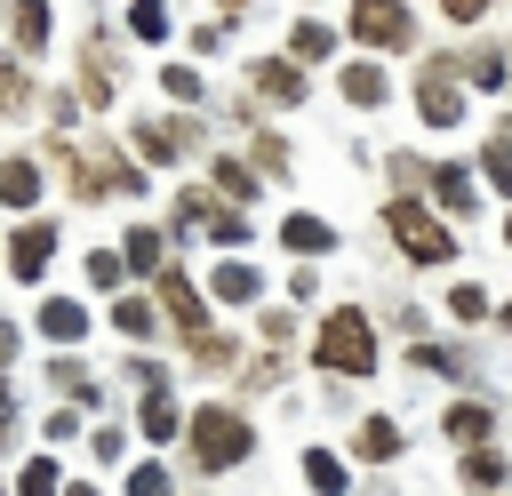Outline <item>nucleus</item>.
Segmentation results:
<instances>
[{
  "label": "nucleus",
  "mask_w": 512,
  "mask_h": 496,
  "mask_svg": "<svg viewBox=\"0 0 512 496\" xmlns=\"http://www.w3.org/2000/svg\"><path fill=\"white\" fill-rule=\"evenodd\" d=\"M256 88H264L272 104H296V96H304V80H296V64H256Z\"/></svg>",
  "instance_id": "6e6552de"
},
{
  "label": "nucleus",
  "mask_w": 512,
  "mask_h": 496,
  "mask_svg": "<svg viewBox=\"0 0 512 496\" xmlns=\"http://www.w3.org/2000/svg\"><path fill=\"white\" fill-rule=\"evenodd\" d=\"M328 48H336V32H328L320 16H304V24H296V56H328Z\"/></svg>",
  "instance_id": "6ab92c4d"
},
{
  "label": "nucleus",
  "mask_w": 512,
  "mask_h": 496,
  "mask_svg": "<svg viewBox=\"0 0 512 496\" xmlns=\"http://www.w3.org/2000/svg\"><path fill=\"white\" fill-rule=\"evenodd\" d=\"M456 112H464V104H456V88H448V80H432V88H424V120H432V128H448Z\"/></svg>",
  "instance_id": "dca6fc26"
},
{
  "label": "nucleus",
  "mask_w": 512,
  "mask_h": 496,
  "mask_svg": "<svg viewBox=\"0 0 512 496\" xmlns=\"http://www.w3.org/2000/svg\"><path fill=\"white\" fill-rule=\"evenodd\" d=\"M504 328H512V304H504Z\"/></svg>",
  "instance_id": "c85d7f7f"
},
{
  "label": "nucleus",
  "mask_w": 512,
  "mask_h": 496,
  "mask_svg": "<svg viewBox=\"0 0 512 496\" xmlns=\"http://www.w3.org/2000/svg\"><path fill=\"white\" fill-rule=\"evenodd\" d=\"M208 232H216V248H240V240H248V224H240V216H216Z\"/></svg>",
  "instance_id": "a878e982"
},
{
  "label": "nucleus",
  "mask_w": 512,
  "mask_h": 496,
  "mask_svg": "<svg viewBox=\"0 0 512 496\" xmlns=\"http://www.w3.org/2000/svg\"><path fill=\"white\" fill-rule=\"evenodd\" d=\"M192 440H200V464H240L248 456V424L232 408H200L192 416Z\"/></svg>",
  "instance_id": "7ed1b4c3"
},
{
  "label": "nucleus",
  "mask_w": 512,
  "mask_h": 496,
  "mask_svg": "<svg viewBox=\"0 0 512 496\" xmlns=\"http://www.w3.org/2000/svg\"><path fill=\"white\" fill-rule=\"evenodd\" d=\"M360 456H368V464H384V456H400V424H384V416H368V424H360Z\"/></svg>",
  "instance_id": "9b49d317"
},
{
  "label": "nucleus",
  "mask_w": 512,
  "mask_h": 496,
  "mask_svg": "<svg viewBox=\"0 0 512 496\" xmlns=\"http://www.w3.org/2000/svg\"><path fill=\"white\" fill-rule=\"evenodd\" d=\"M432 192H440L448 208H472V176H464V168H440V176H432Z\"/></svg>",
  "instance_id": "aec40b11"
},
{
  "label": "nucleus",
  "mask_w": 512,
  "mask_h": 496,
  "mask_svg": "<svg viewBox=\"0 0 512 496\" xmlns=\"http://www.w3.org/2000/svg\"><path fill=\"white\" fill-rule=\"evenodd\" d=\"M216 184H224L232 200H248V192H256V176H248V168H224V160H216Z\"/></svg>",
  "instance_id": "4be33fe9"
},
{
  "label": "nucleus",
  "mask_w": 512,
  "mask_h": 496,
  "mask_svg": "<svg viewBox=\"0 0 512 496\" xmlns=\"http://www.w3.org/2000/svg\"><path fill=\"white\" fill-rule=\"evenodd\" d=\"M128 496H168V472H160V464H144V472L128 480Z\"/></svg>",
  "instance_id": "b1692460"
},
{
  "label": "nucleus",
  "mask_w": 512,
  "mask_h": 496,
  "mask_svg": "<svg viewBox=\"0 0 512 496\" xmlns=\"http://www.w3.org/2000/svg\"><path fill=\"white\" fill-rule=\"evenodd\" d=\"M480 8H488V0H448V16H456V24H472Z\"/></svg>",
  "instance_id": "cd10ccee"
},
{
  "label": "nucleus",
  "mask_w": 512,
  "mask_h": 496,
  "mask_svg": "<svg viewBox=\"0 0 512 496\" xmlns=\"http://www.w3.org/2000/svg\"><path fill=\"white\" fill-rule=\"evenodd\" d=\"M176 424H184V416H176V400H168V392H152V400H144V440H168Z\"/></svg>",
  "instance_id": "2eb2a0df"
},
{
  "label": "nucleus",
  "mask_w": 512,
  "mask_h": 496,
  "mask_svg": "<svg viewBox=\"0 0 512 496\" xmlns=\"http://www.w3.org/2000/svg\"><path fill=\"white\" fill-rule=\"evenodd\" d=\"M488 184H496V192H512V144H496V152H488Z\"/></svg>",
  "instance_id": "393cba45"
},
{
  "label": "nucleus",
  "mask_w": 512,
  "mask_h": 496,
  "mask_svg": "<svg viewBox=\"0 0 512 496\" xmlns=\"http://www.w3.org/2000/svg\"><path fill=\"white\" fill-rule=\"evenodd\" d=\"M16 496H56V464H48V456H32V464H24V480H16Z\"/></svg>",
  "instance_id": "412c9836"
},
{
  "label": "nucleus",
  "mask_w": 512,
  "mask_h": 496,
  "mask_svg": "<svg viewBox=\"0 0 512 496\" xmlns=\"http://www.w3.org/2000/svg\"><path fill=\"white\" fill-rule=\"evenodd\" d=\"M8 24H16V48H40L48 40V8L40 0H8Z\"/></svg>",
  "instance_id": "0eeeda50"
},
{
  "label": "nucleus",
  "mask_w": 512,
  "mask_h": 496,
  "mask_svg": "<svg viewBox=\"0 0 512 496\" xmlns=\"http://www.w3.org/2000/svg\"><path fill=\"white\" fill-rule=\"evenodd\" d=\"M8 256H16V272H24V280H32V272H40V264H48V256H56V232H48V224H24V232H16V248H8Z\"/></svg>",
  "instance_id": "39448f33"
},
{
  "label": "nucleus",
  "mask_w": 512,
  "mask_h": 496,
  "mask_svg": "<svg viewBox=\"0 0 512 496\" xmlns=\"http://www.w3.org/2000/svg\"><path fill=\"white\" fill-rule=\"evenodd\" d=\"M464 480H472V488H496L504 472H496V456H472V464H464Z\"/></svg>",
  "instance_id": "bb28decb"
},
{
  "label": "nucleus",
  "mask_w": 512,
  "mask_h": 496,
  "mask_svg": "<svg viewBox=\"0 0 512 496\" xmlns=\"http://www.w3.org/2000/svg\"><path fill=\"white\" fill-rule=\"evenodd\" d=\"M448 432H456V440H488V408L456 400V408H448Z\"/></svg>",
  "instance_id": "f3484780"
},
{
  "label": "nucleus",
  "mask_w": 512,
  "mask_h": 496,
  "mask_svg": "<svg viewBox=\"0 0 512 496\" xmlns=\"http://www.w3.org/2000/svg\"><path fill=\"white\" fill-rule=\"evenodd\" d=\"M304 472H312V488H320V496H344V488H352V480H344V464H336L328 448H312V456H304Z\"/></svg>",
  "instance_id": "ddd939ff"
},
{
  "label": "nucleus",
  "mask_w": 512,
  "mask_h": 496,
  "mask_svg": "<svg viewBox=\"0 0 512 496\" xmlns=\"http://www.w3.org/2000/svg\"><path fill=\"white\" fill-rule=\"evenodd\" d=\"M280 240H288V248H328L336 232H328L320 216H288V224H280Z\"/></svg>",
  "instance_id": "4468645a"
},
{
  "label": "nucleus",
  "mask_w": 512,
  "mask_h": 496,
  "mask_svg": "<svg viewBox=\"0 0 512 496\" xmlns=\"http://www.w3.org/2000/svg\"><path fill=\"white\" fill-rule=\"evenodd\" d=\"M352 32H360L368 48H400V40H408V8H400V0H352Z\"/></svg>",
  "instance_id": "20e7f679"
},
{
  "label": "nucleus",
  "mask_w": 512,
  "mask_h": 496,
  "mask_svg": "<svg viewBox=\"0 0 512 496\" xmlns=\"http://www.w3.org/2000/svg\"><path fill=\"white\" fill-rule=\"evenodd\" d=\"M72 496H96V488H72Z\"/></svg>",
  "instance_id": "c756f323"
},
{
  "label": "nucleus",
  "mask_w": 512,
  "mask_h": 496,
  "mask_svg": "<svg viewBox=\"0 0 512 496\" xmlns=\"http://www.w3.org/2000/svg\"><path fill=\"white\" fill-rule=\"evenodd\" d=\"M120 328H128V336H144V328H152V304H144V296H128V304H120Z\"/></svg>",
  "instance_id": "5701e85b"
},
{
  "label": "nucleus",
  "mask_w": 512,
  "mask_h": 496,
  "mask_svg": "<svg viewBox=\"0 0 512 496\" xmlns=\"http://www.w3.org/2000/svg\"><path fill=\"white\" fill-rule=\"evenodd\" d=\"M392 240H400L416 264H440V256H456V240H448V232H440V224H432L416 200H392Z\"/></svg>",
  "instance_id": "f03ea898"
},
{
  "label": "nucleus",
  "mask_w": 512,
  "mask_h": 496,
  "mask_svg": "<svg viewBox=\"0 0 512 496\" xmlns=\"http://www.w3.org/2000/svg\"><path fill=\"white\" fill-rule=\"evenodd\" d=\"M80 328H88V312H80L72 296H56V304H40V336H56V344H72Z\"/></svg>",
  "instance_id": "423d86ee"
},
{
  "label": "nucleus",
  "mask_w": 512,
  "mask_h": 496,
  "mask_svg": "<svg viewBox=\"0 0 512 496\" xmlns=\"http://www.w3.org/2000/svg\"><path fill=\"white\" fill-rule=\"evenodd\" d=\"M320 360L368 376V368H376V328H368L360 312H328V320H320Z\"/></svg>",
  "instance_id": "f257e3e1"
},
{
  "label": "nucleus",
  "mask_w": 512,
  "mask_h": 496,
  "mask_svg": "<svg viewBox=\"0 0 512 496\" xmlns=\"http://www.w3.org/2000/svg\"><path fill=\"white\" fill-rule=\"evenodd\" d=\"M344 96L352 104H384V72L376 64H344Z\"/></svg>",
  "instance_id": "f8f14e48"
},
{
  "label": "nucleus",
  "mask_w": 512,
  "mask_h": 496,
  "mask_svg": "<svg viewBox=\"0 0 512 496\" xmlns=\"http://www.w3.org/2000/svg\"><path fill=\"white\" fill-rule=\"evenodd\" d=\"M128 24H136V40H160V32H168V8H160V0H136Z\"/></svg>",
  "instance_id": "a211bd4d"
},
{
  "label": "nucleus",
  "mask_w": 512,
  "mask_h": 496,
  "mask_svg": "<svg viewBox=\"0 0 512 496\" xmlns=\"http://www.w3.org/2000/svg\"><path fill=\"white\" fill-rule=\"evenodd\" d=\"M32 192H40V168H32V160H8V168H0V200H8V208H24Z\"/></svg>",
  "instance_id": "1a4fd4ad"
},
{
  "label": "nucleus",
  "mask_w": 512,
  "mask_h": 496,
  "mask_svg": "<svg viewBox=\"0 0 512 496\" xmlns=\"http://www.w3.org/2000/svg\"><path fill=\"white\" fill-rule=\"evenodd\" d=\"M208 288H216V304H248V296H256V272H248V264H216Z\"/></svg>",
  "instance_id": "9d476101"
}]
</instances>
